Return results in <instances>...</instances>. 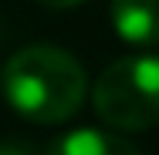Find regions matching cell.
Returning a JSON list of instances; mask_svg holds the SVG:
<instances>
[{
	"instance_id": "cell-3",
	"label": "cell",
	"mask_w": 159,
	"mask_h": 155,
	"mask_svg": "<svg viewBox=\"0 0 159 155\" xmlns=\"http://www.w3.org/2000/svg\"><path fill=\"white\" fill-rule=\"evenodd\" d=\"M112 27L132 47H156L159 0H112Z\"/></svg>"
},
{
	"instance_id": "cell-5",
	"label": "cell",
	"mask_w": 159,
	"mask_h": 155,
	"mask_svg": "<svg viewBox=\"0 0 159 155\" xmlns=\"http://www.w3.org/2000/svg\"><path fill=\"white\" fill-rule=\"evenodd\" d=\"M34 3H41V7H48V10H68V7L85 3V0H34Z\"/></svg>"
},
{
	"instance_id": "cell-4",
	"label": "cell",
	"mask_w": 159,
	"mask_h": 155,
	"mask_svg": "<svg viewBox=\"0 0 159 155\" xmlns=\"http://www.w3.org/2000/svg\"><path fill=\"white\" fill-rule=\"evenodd\" d=\"M48 155H139V149L125 142L122 135L98 131V128H78V131L61 135L48 149Z\"/></svg>"
},
{
	"instance_id": "cell-2",
	"label": "cell",
	"mask_w": 159,
	"mask_h": 155,
	"mask_svg": "<svg viewBox=\"0 0 159 155\" xmlns=\"http://www.w3.org/2000/svg\"><path fill=\"white\" fill-rule=\"evenodd\" d=\"M98 118L115 131H146L159 125V54L112 61L92 88Z\"/></svg>"
},
{
	"instance_id": "cell-1",
	"label": "cell",
	"mask_w": 159,
	"mask_h": 155,
	"mask_svg": "<svg viewBox=\"0 0 159 155\" xmlns=\"http://www.w3.org/2000/svg\"><path fill=\"white\" fill-rule=\"evenodd\" d=\"M0 88L7 105L31 125L68 122L85 94L88 74L75 54L54 44H27L10 54L0 71Z\"/></svg>"
},
{
	"instance_id": "cell-6",
	"label": "cell",
	"mask_w": 159,
	"mask_h": 155,
	"mask_svg": "<svg viewBox=\"0 0 159 155\" xmlns=\"http://www.w3.org/2000/svg\"><path fill=\"white\" fill-rule=\"evenodd\" d=\"M0 155H31V152L20 149V145H14V142H0Z\"/></svg>"
}]
</instances>
